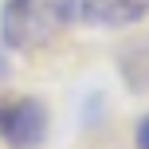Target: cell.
I'll return each instance as SVG.
<instances>
[{
    "label": "cell",
    "instance_id": "obj_3",
    "mask_svg": "<svg viewBox=\"0 0 149 149\" xmlns=\"http://www.w3.org/2000/svg\"><path fill=\"white\" fill-rule=\"evenodd\" d=\"M149 16V0H74V20L98 28H126Z\"/></svg>",
    "mask_w": 149,
    "mask_h": 149
},
{
    "label": "cell",
    "instance_id": "obj_1",
    "mask_svg": "<svg viewBox=\"0 0 149 149\" xmlns=\"http://www.w3.org/2000/svg\"><path fill=\"white\" fill-rule=\"evenodd\" d=\"M74 20V0H12L0 12V36L8 47L16 51H28L36 43H47L63 24Z\"/></svg>",
    "mask_w": 149,
    "mask_h": 149
},
{
    "label": "cell",
    "instance_id": "obj_2",
    "mask_svg": "<svg viewBox=\"0 0 149 149\" xmlns=\"http://www.w3.org/2000/svg\"><path fill=\"white\" fill-rule=\"evenodd\" d=\"M47 106L39 98H4L0 102V141H8V149H39L47 137Z\"/></svg>",
    "mask_w": 149,
    "mask_h": 149
},
{
    "label": "cell",
    "instance_id": "obj_4",
    "mask_svg": "<svg viewBox=\"0 0 149 149\" xmlns=\"http://www.w3.org/2000/svg\"><path fill=\"white\" fill-rule=\"evenodd\" d=\"M137 149H149V114L137 122Z\"/></svg>",
    "mask_w": 149,
    "mask_h": 149
}]
</instances>
